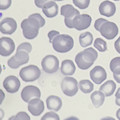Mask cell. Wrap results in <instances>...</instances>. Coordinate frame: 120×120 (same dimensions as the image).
Masks as SVG:
<instances>
[{
  "instance_id": "24",
  "label": "cell",
  "mask_w": 120,
  "mask_h": 120,
  "mask_svg": "<svg viewBox=\"0 0 120 120\" xmlns=\"http://www.w3.org/2000/svg\"><path fill=\"white\" fill-rule=\"evenodd\" d=\"M79 89L83 93L87 94V93H90L93 91L94 85H93V83L90 80L83 79V80H80V82H79Z\"/></svg>"
},
{
  "instance_id": "6",
  "label": "cell",
  "mask_w": 120,
  "mask_h": 120,
  "mask_svg": "<svg viewBox=\"0 0 120 120\" xmlns=\"http://www.w3.org/2000/svg\"><path fill=\"white\" fill-rule=\"evenodd\" d=\"M19 75H20V78L23 81L31 82L38 79L41 75V71L36 65H28L23 67L20 70Z\"/></svg>"
},
{
  "instance_id": "5",
  "label": "cell",
  "mask_w": 120,
  "mask_h": 120,
  "mask_svg": "<svg viewBox=\"0 0 120 120\" xmlns=\"http://www.w3.org/2000/svg\"><path fill=\"white\" fill-rule=\"evenodd\" d=\"M60 13H61L62 16H64L65 25H66V27H68V28H73V20L78 15H80L79 11L70 4L63 5L61 8H60Z\"/></svg>"
},
{
  "instance_id": "22",
  "label": "cell",
  "mask_w": 120,
  "mask_h": 120,
  "mask_svg": "<svg viewBox=\"0 0 120 120\" xmlns=\"http://www.w3.org/2000/svg\"><path fill=\"white\" fill-rule=\"evenodd\" d=\"M99 90H101L106 97H109V96H111L112 94H113L114 91L116 90V83L112 80H107L105 83H103L100 86Z\"/></svg>"
},
{
  "instance_id": "26",
  "label": "cell",
  "mask_w": 120,
  "mask_h": 120,
  "mask_svg": "<svg viewBox=\"0 0 120 120\" xmlns=\"http://www.w3.org/2000/svg\"><path fill=\"white\" fill-rule=\"evenodd\" d=\"M110 70L113 73L120 72V57H115L110 61Z\"/></svg>"
},
{
  "instance_id": "12",
  "label": "cell",
  "mask_w": 120,
  "mask_h": 120,
  "mask_svg": "<svg viewBox=\"0 0 120 120\" xmlns=\"http://www.w3.org/2000/svg\"><path fill=\"white\" fill-rule=\"evenodd\" d=\"M17 29V23L15 19L11 17H6L0 22V31L3 34H13Z\"/></svg>"
},
{
  "instance_id": "38",
  "label": "cell",
  "mask_w": 120,
  "mask_h": 120,
  "mask_svg": "<svg viewBox=\"0 0 120 120\" xmlns=\"http://www.w3.org/2000/svg\"><path fill=\"white\" fill-rule=\"evenodd\" d=\"M54 1H63V0H54Z\"/></svg>"
},
{
  "instance_id": "23",
  "label": "cell",
  "mask_w": 120,
  "mask_h": 120,
  "mask_svg": "<svg viewBox=\"0 0 120 120\" xmlns=\"http://www.w3.org/2000/svg\"><path fill=\"white\" fill-rule=\"evenodd\" d=\"M93 42V35L91 32H83L79 36V43L82 47H88Z\"/></svg>"
},
{
  "instance_id": "13",
  "label": "cell",
  "mask_w": 120,
  "mask_h": 120,
  "mask_svg": "<svg viewBox=\"0 0 120 120\" xmlns=\"http://www.w3.org/2000/svg\"><path fill=\"white\" fill-rule=\"evenodd\" d=\"M91 21H92V18L88 14L78 15L73 20V28L78 30V31L87 29L90 26V24H91Z\"/></svg>"
},
{
  "instance_id": "15",
  "label": "cell",
  "mask_w": 120,
  "mask_h": 120,
  "mask_svg": "<svg viewBox=\"0 0 120 120\" xmlns=\"http://www.w3.org/2000/svg\"><path fill=\"white\" fill-rule=\"evenodd\" d=\"M90 78L96 84H101L107 78V73L102 66H95L90 71Z\"/></svg>"
},
{
  "instance_id": "20",
  "label": "cell",
  "mask_w": 120,
  "mask_h": 120,
  "mask_svg": "<svg viewBox=\"0 0 120 120\" xmlns=\"http://www.w3.org/2000/svg\"><path fill=\"white\" fill-rule=\"evenodd\" d=\"M60 70H61V73L65 76H71L75 73V70H76V66H75L74 62L71 61V60H63L61 63V66H60Z\"/></svg>"
},
{
  "instance_id": "1",
  "label": "cell",
  "mask_w": 120,
  "mask_h": 120,
  "mask_svg": "<svg viewBox=\"0 0 120 120\" xmlns=\"http://www.w3.org/2000/svg\"><path fill=\"white\" fill-rule=\"evenodd\" d=\"M44 25L45 20L39 13L31 14L28 18H26L21 22V29L23 32V36L28 40L36 38L39 33V29L43 27Z\"/></svg>"
},
{
  "instance_id": "37",
  "label": "cell",
  "mask_w": 120,
  "mask_h": 120,
  "mask_svg": "<svg viewBox=\"0 0 120 120\" xmlns=\"http://www.w3.org/2000/svg\"><path fill=\"white\" fill-rule=\"evenodd\" d=\"M116 117H117V118L120 120V108H119L117 111H116Z\"/></svg>"
},
{
  "instance_id": "27",
  "label": "cell",
  "mask_w": 120,
  "mask_h": 120,
  "mask_svg": "<svg viewBox=\"0 0 120 120\" xmlns=\"http://www.w3.org/2000/svg\"><path fill=\"white\" fill-rule=\"evenodd\" d=\"M73 3L77 8L86 9L90 4V0H73Z\"/></svg>"
},
{
  "instance_id": "8",
  "label": "cell",
  "mask_w": 120,
  "mask_h": 120,
  "mask_svg": "<svg viewBox=\"0 0 120 120\" xmlns=\"http://www.w3.org/2000/svg\"><path fill=\"white\" fill-rule=\"evenodd\" d=\"M29 61V52L24 51V50H17L16 54L12 56L7 62V64L10 68L12 69H17L19 68L21 65L26 64Z\"/></svg>"
},
{
  "instance_id": "33",
  "label": "cell",
  "mask_w": 120,
  "mask_h": 120,
  "mask_svg": "<svg viewBox=\"0 0 120 120\" xmlns=\"http://www.w3.org/2000/svg\"><path fill=\"white\" fill-rule=\"evenodd\" d=\"M48 1H50V0H34V3L38 8H43V6L46 4Z\"/></svg>"
},
{
  "instance_id": "36",
  "label": "cell",
  "mask_w": 120,
  "mask_h": 120,
  "mask_svg": "<svg viewBox=\"0 0 120 120\" xmlns=\"http://www.w3.org/2000/svg\"><path fill=\"white\" fill-rule=\"evenodd\" d=\"M113 77H114V79L116 80V82H117V83H120V72H118V73H113Z\"/></svg>"
},
{
  "instance_id": "25",
  "label": "cell",
  "mask_w": 120,
  "mask_h": 120,
  "mask_svg": "<svg viewBox=\"0 0 120 120\" xmlns=\"http://www.w3.org/2000/svg\"><path fill=\"white\" fill-rule=\"evenodd\" d=\"M93 45H94V48H96V49L100 52H105L107 50V43H106V41L103 40L102 38L95 39Z\"/></svg>"
},
{
  "instance_id": "31",
  "label": "cell",
  "mask_w": 120,
  "mask_h": 120,
  "mask_svg": "<svg viewBox=\"0 0 120 120\" xmlns=\"http://www.w3.org/2000/svg\"><path fill=\"white\" fill-rule=\"evenodd\" d=\"M11 0H0V9L6 10L11 6Z\"/></svg>"
},
{
  "instance_id": "2",
  "label": "cell",
  "mask_w": 120,
  "mask_h": 120,
  "mask_svg": "<svg viewBox=\"0 0 120 120\" xmlns=\"http://www.w3.org/2000/svg\"><path fill=\"white\" fill-rule=\"evenodd\" d=\"M98 57V53L94 48H86L75 56V63L82 70L90 68Z\"/></svg>"
},
{
  "instance_id": "4",
  "label": "cell",
  "mask_w": 120,
  "mask_h": 120,
  "mask_svg": "<svg viewBox=\"0 0 120 120\" xmlns=\"http://www.w3.org/2000/svg\"><path fill=\"white\" fill-rule=\"evenodd\" d=\"M52 47L56 52L59 53H66L70 51L74 46V40L70 35L59 34L52 41Z\"/></svg>"
},
{
  "instance_id": "9",
  "label": "cell",
  "mask_w": 120,
  "mask_h": 120,
  "mask_svg": "<svg viewBox=\"0 0 120 120\" xmlns=\"http://www.w3.org/2000/svg\"><path fill=\"white\" fill-rule=\"evenodd\" d=\"M41 66L44 72L46 73H55L59 69V60L54 55H47L41 61Z\"/></svg>"
},
{
  "instance_id": "10",
  "label": "cell",
  "mask_w": 120,
  "mask_h": 120,
  "mask_svg": "<svg viewBox=\"0 0 120 120\" xmlns=\"http://www.w3.org/2000/svg\"><path fill=\"white\" fill-rule=\"evenodd\" d=\"M41 96V91L38 87L33 85H28L22 89L21 91V98L24 102H29L30 100L33 98H40Z\"/></svg>"
},
{
  "instance_id": "17",
  "label": "cell",
  "mask_w": 120,
  "mask_h": 120,
  "mask_svg": "<svg viewBox=\"0 0 120 120\" xmlns=\"http://www.w3.org/2000/svg\"><path fill=\"white\" fill-rule=\"evenodd\" d=\"M99 12L102 16L111 17L116 12V6L113 2L106 0V1H103L99 5Z\"/></svg>"
},
{
  "instance_id": "32",
  "label": "cell",
  "mask_w": 120,
  "mask_h": 120,
  "mask_svg": "<svg viewBox=\"0 0 120 120\" xmlns=\"http://www.w3.org/2000/svg\"><path fill=\"white\" fill-rule=\"evenodd\" d=\"M57 35H59V32H58V31H56V30H51V31L48 33V38H49L50 43H52L53 39H54Z\"/></svg>"
},
{
  "instance_id": "14",
  "label": "cell",
  "mask_w": 120,
  "mask_h": 120,
  "mask_svg": "<svg viewBox=\"0 0 120 120\" xmlns=\"http://www.w3.org/2000/svg\"><path fill=\"white\" fill-rule=\"evenodd\" d=\"M20 80L14 75L7 76L3 81V87L9 93H16L20 88Z\"/></svg>"
},
{
  "instance_id": "34",
  "label": "cell",
  "mask_w": 120,
  "mask_h": 120,
  "mask_svg": "<svg viewBox=\"0 0 120 120\" xmlns=\"http://www.w3.org/2000/svg\"><path fill=\"white\" fill-rule=\"evenodd\" d=\"M115 103H116V105L120 106V87L117 89V91H116V95H115Z\"/></svg>"
},
{
  "instance_id": "11",
  "label": "cell",
  "mask_w": 120,
  "mask_h": 120,
  "mask_svg": "<svg viewBox=\"0 0 120 120\" xmlns=\"http://www.w3.org/2000/svg\"><path fill=\"white\" fill-rule=\"evenodd\" d=\"M15 50V43L12 39L8 37H1L0 38V54L3 57L9 56Z\"/></svg>"
},
{
  "instance_id": "29",
  "label": "cell",
  "mask_w": 120,
  "mask_h": 120,
  "mask_svg": "<svg viewBox=\"0 0 120 120\" xmlns=\"http://www.w3.org/2000/svg\"><path fill=\"white\" fill-rule=\"evenodd\" d=\"M17 50H24V51H27V52H31L32 50V45L28 43V42H23V43H21L19 46H18L17 48Z\"/></svg>"
},
{
  "instance_id": "30",
  "label": "cell",
  "mask_w": 120,
  "mask_h": 120,
  "mask_svg": "<svg viewBox=\"0 0 120 120\" xmlns=\"http://www.w3.org/2000/svg\"><path fill=\"white\" fill-rule=\"evenodd\" d=\"M46 119H54V120H58L59 116L58 114H56L55 112H47L46 114H44L42 116L41 120H46Z\"/></svg>"
},
{
  "instance_id": "21",
  "label": "cell",
  "mask_w": 120,
  "mask_h": 120,
  "mask_svg": "<svg viewBox=\"0 0 120 120\" xmlns=\"http://www.w3.org/2000/svg\"><path fill=\"white\" fill-rule=\"evenodd\" d=\"M105 94L101 91V90H97V91H93L91 96H90V99H91L93 105L98 108L100 106H102V104L104 103V100H105Z\"/></svg>"
},
{
  "instance_id": "19",
  "label": "cell",
  "mask_w": 120,
  "mask_h": 120,
  "mask_svg": "<svg viewBox=\"0 0 120 120\" xmlns=\"http://www.w3.org/2000/svg\"><path fill=\"white\" fill-rule=\"evenodd\" d=\"M42 11L45 16H47L48 18H53L58 14V5L56 4L55 1H48L43 6Z\"/></svg>"
},
{
  "instance_id": "7",
  "label": "cell",
  "mask_w": 120,
  "mask_h": 120,
  "mask_svg": "<svg viewBox=\"0 0 120 120\" xmlns=\"http://www.w3.org/2000/svg\"><path fill=\"white\" fill-rule=\"evenodd\" d=\"M61 89L65 95L72 97L76 94L78 89H79V83H78L75 78L66 76L61 81Z\"/></svg>"
},
{
  "instance_id": "35",
  "label": "cell",
  "mask_w": 120,
  "mask_h": 120,
  "mask_svg": "<svg viewBox=\"0 0 120 120\" xmlns=\"http://www.w3.org/2000/svg\"><path fill=\"white\" fill-rule=\"evenodd\" d=\"M114 47H115V50L118 52V53L120 54V37L115 41V43H114Z\"/></svg>"
},
{
  "instance_id": "39",
  "label": "cell",
  "mask_w": 120,
  "mask_h": 120,
  "mask_svg": "<svg viewBox=\"0 0 120 120\" xmlns=\"http://www.w3.org/2000/svg\"><path fill=\"white\" fill-rule=\"evenodd\" d=\"M114 1H119V0H114Z\"/></svg>"
},
{
  "instance_id": "18",
  "label": "cell",
  "mask_w": 120,
  "mask_h": 120,
  "mask_svg": "<svg viewBox=\"0 0 120 120\" xmlns=\"http://www.w3.org/2000/svg\"><path fill=\"white\" fill-rule=\"evenodd\" d=\"M46 106L49 110L52 111H59L62 107V100L60 97L56 95H51L47 97L46 99Z\"/></svg>"
},
{
  "instance_id": "28",
  "label": "cell",
  "mask_w": 120,
  "mask_h": 120,
  "mask_svg": "<svg viewBox=\"0 0 120 120\" xmlns=\"http://www.w3.org/2000/svg\"><path fill=\"white\" fill-rule=\"evenodd\" d=\"M14 119H17V120H30V117L29 115L26 113V112H18V113L15 115V116H12V117H10L9 120H14Z\"/></svg>"
},
{
  "instance_id": "3",
  "label": "cell",
  "mask_w": 120,
  "mask_h": 120,
  "mask_svg": "<svg viewBox=\"0 0 120 120\" xmlns=\"http://www.w3.org/2000/svg\"><path fill=\"white\" fill-rule=\"evenodd\" d=\"M94 28L97 31L100 32V34L104 38H106L108 40L114 39L116 35L118 34V26L114 22L107 21L104 18H99V19H97L95 21Z\"/></svg>"
},
{
  "instance_id": "16",
  "label": "cell",
  "mask_w": 120,
  "mask_h": 120,
  "mask_svg": "<svg viewBox=\"0 0 120 120\" xmlns=\"http://www.w3.org/2000/svg\"><path fill=\"white\" fill-rule=\"evenodd\" d=\"M28 111L33 116H39L42 112H44V102L40 98H33L28 102Z\"/></svg>"
}]
</instances>
